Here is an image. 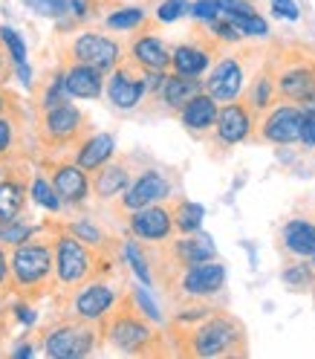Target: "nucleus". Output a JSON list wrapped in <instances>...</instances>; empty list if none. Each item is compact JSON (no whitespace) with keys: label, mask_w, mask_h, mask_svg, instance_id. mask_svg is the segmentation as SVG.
Masks as SVG:
<instances>
[{"label":"nucleus","mask_w":315,"mask_h":359,"mask_svg":"<svg viewBox=\"0 0 315 359\" xmlns=\"http://www.w3.org/2000/svg\"><path fill=\"white\" fill-rule=\"evenodd\" d=\"M272 9L278 18H289V20L298 18V6L292 4V0H272Z\"/></svg>","instance_id":"37998d69"},{"label":"nucleus","mask_w":315,"mask_h":359,"mask_svg":"<svg viewBox=\"0 0 315 359\" xmlns=\"http://www.w3.org/2000/svg\"><path fill=\"white\" fill-rule=\"evenodd\" d=\"M200 81L194 79V76H179V73H174V76H162V81H160V96H162V102L168 104V107H174V110H183L197 93H200Z\"/></svg>","instance_id":"a211bd4d"},{"label":"nucleus","mask_w":315,"mask_h":359,"mask_svg":"<svg viewBox=\"0 0 315 359\" xmlns=\"http://www.w3.org/2000/svg\"><path fill=\"white\" fill-rule=\"evenodd\" d=\"M243 90V67L237 58H223L206 81V93L217 102H234Z\"/></svg>","instance_id":"9d476101"},{"label":"nucleus","mask_w":315,"mask_h":359,"mask_svg":"<svg viewBox=\"0 0 315 359\" xmlns=\"http://www.w3.org/2000/svg\"><path fill=\"white\" fill-rule=\"evenodd\" d=\"M125 258H127V264L133 266V273L139 276V281L142 284H150V269H148V261H145V255H142V250L133 241H127L125 243Z\"/></svg>","instance_id":"473e14b6"},{"label":"nucleus","mask_w":315,"mask_h":359,"mask_svg":"<svg viewBox=\"0 0 315 359\" xmlns=\"http://www.w3.org/2000/svg\"><path fill=\"white\" fill-rule=\"evenodd\" d=\"M188 0H162L160 9H156V18L162 20V24H174V20H179L183 15H188Z\"/></svg>","instance_id":"72a5a7b5"},{"label":"nucleus","mask_w":315,"mask_h":359,"mask_svg":"<svg viewBox=\"0 0 315 359\" xmlns=\"http://www.w3.org/2000/svg\"><path fill=\"white\" fill-rule=\"evenodd\" d=\"M133 58L148 73H165L171 67V53L156 35H142L133 41Z\"/></svg>","instance_id":"dca6fc26"},{"label":"nucleus","mask_w":315,"mask_h":359,"mask_svg":"<svg viewBox=\"0 0 315 359\" xmlns=\"http://www.w3.org/2000/svg\"><path fill=\"white\" fill-rule=\"evenodd\" d=\"M174 255L179 258L183 266H191V264H200V261H211L214 258V243L209 235H186L183 241L174 243Z\"/></svg>","instance_id":"5701e85b"},{"label":"nucleus","mask_w":315,"mask_h":359,"mask_svg":"<svg viewBox=\"0 0 315 359\" xmlns=\"http://www.w3.org/2000/svg\"><path fill=\"white\" fill-rule=\"evenodd\" d=\"M223 15H226L243 35H266L269 32L266 20L258 18V12H252V15H246V12H223Z\"/></svg>","instance_id":"7c9ffc66"},{"label":"nucleus","mask_w":315,"mask_h":359,"mask_svg":"<svg viewBox=\"0 0 315 359\" xmlns=\"http://www.w3.org/2000/svg\"><path fill=\"white\" fill-rule=\"evenodd\" d=\"M284 243L292 255L301 258L315 255V226L307 220H289L284 226Z\"/></svg>","instance_id":"b1692460"},{"label":"nucleus","mask_w":315,"mask_h":359,"mask_svg":"<svg viewBox=\"0 0 315 359\" xmlns=\"http://www.w3.org/2000/svg\"><path fill=\"white\" fill-rule=\"evenodd\" d=\"M15 356H32V348H29V345H27V348H18Z\"/></svg>","instance_id":"de8ad7c7"},{"label":"nucleus","mask_w":315,"mask_h":359,"mask_svg":"<svg viewBox=\"0 0 315 359\" xmlns=\"http://www.w3.org/2000/svg\"><path fill=\"white\" fill-rule=\"evenodd\" d=\"M304 119H301V142L307 148L315 145V114H307V110H301Z\"/></svg>","instance_id":"a19ab883"},{"label":"nucleus","mask_w":315,"mask_h":359,"mask_svg":"<svg viewBox=\"0 0 315 359\" xmlns=\"http://www.w3.org/2000/svg\"><path fill=\"white\" fill-rule=\"evenodd\" d=\"M272 90H275V84L269 81L266 76H260V79L255 81V87H252V104H255L258 110L269 107V102H272Z\"/></svg>","instance_id":"c9c22d12"},{"label":"nucleus","mask_w":315,"mask_h":359,"mask_svg":"<svg viewBox=\"0 0 315 359\" xmlns=\"http://www.w3.org/2000/svg\"><path fill=\"white\" fill-rule=\"evenodd\" d=\"M0 38H4V43L9 47V53H12V61H15V67H18V76L24 79V81H29L27 47H24V41H20V35H18L15 29H9V27H0Z\"/></svg>","instance_id":"c85d7f7f"},{"label":"nucleus","mask_w":315,"mask_h":359,"mask_svg":"<svg viewBox=\"0 0 315 359\" xmlns=\"http://www.w3.org/2000/svg\"><path fill=\"white\" fill-rule=\"evenodd\" d=\"M226 284V266L217 264V261H200L186 266V276H183V293L200 299V296H211L217 290Z\"/></svg>","instance_id":"0eeeda50"},{"label":"nucleus","mask_w":315,"mask_h":359,"mask_svg":"<svg viewBox=\"0 0 315 359\" xmlns=\"http://www.w3.org/2000/svg\"><path fill=\"white\" fill-rule=\"evenodd\" d=\"M0 114H4V96H0Z\"/></svg>","instance_id":"09e8293b"},{"label":"nucleus","mask_w":315,"mask_h":359,"mask_svg":"<svg viewBox=\"0 0 315 359\" xmlns=\"http://www.w3.org/2000/svg\"><path fill=\"white\" fill-rule=\"evenodd\" d=\"M153 339L150 327L139 316H119L110 325V342L122 351H139Z\"/></svg>","instance_id":"4468645a"},{"label":"nucleus","mask_w":315,"mask_h":359,"mask_svg":"<svg viewBox=\"0 0 315 359\" xmlns=\"http://www.w3.org/2000/svg\"><path fill=\"white\" fill-rule=\"evenodd\" d=\"M66 96L73 99H99L102 96V87H104V79H102V70L90 64H76L66 70V76L61 79Z\"/></svg>","instance_id":"ddd939ff"},{"label":"nucleus","mask_w":315,"mask_h":359,"mask_svg":"<svg viewBox=\"0 0 315 359\" xmlns=\"http://www.w3.org/2000/svg\"><path fill=\"white\" fill-rule=\"evenodd\" d=\"M78 128H81V114L73 104L61 102L47 114V133L52 140H70V137H76Z\"/></svg>","instance_id":"4be33fe9"},{"label":"nucleus","mask_w":315,"mask_h":359,"mask_svg":"<svg viewBox=\"0 0 315 359\" xmlns=\"http://www.w3.org/2000/svg\"><path fill=\"white\" fill-rule=\"evenodd\" d=\"M24 200H27L24 186L12 183V180H4V183H0V226H6V223H12L20 215Z\"/></svg>","instance_id":"a878e982"},{"label":"nucleus","mask_w":315,"mask_h":359,"mask_svg":"<svg viewBox=\"0 0 315 359\" xmlns=\"http://www.w3.org/2000/svg\"><path fill=\"white\" fill-rule=\"evenodd\" d=\"M136 304H139V310H142V316H148L150 322H160V310H156V304L150 302V296L148 293H136Z\"/></svg>","instance_id":"79ce46f5"},{"label":"nucleus","mask_w":315,"mask_h":359,"mask_svg":"<svg viewBox=\"0 0 315 359\" xmlns=\"http://www.w3.org/2000/svg\"><path fill=\"white\" fill-rule=\"evenodd\" d=\"M9 273H12V269H9V261H6L4 250H0V284H4V281L9 278Z\"/></svg>","instance_id":"49530a36"},{"label":"nucleus","mask_w":315,"mask_h":359,"mask_svg":"<svg viewBox=\"0 0 315 359\" xmlns=\"http://www.w3.org/2000/svg\"><path fill=\"white\" fill-rule=\"evenodd\" d=\"M52 273V255L43 243H18L12 258V276L20 287H38Z\"/></svg>","instance_id":"f03ea898"},{"label":"nucleus","mask_w":315,"mask_h":359,"mask_svg":"<svg viewBox=\"0 0 315 359\" xmlns=\"http://www.w3.org/2000/svg\"><path fill=\"white\" fill-rule=\"evenodd\" d=\"M113 151H116L113 137H110V133H96L93 140H87V142L81 145L78 160H76V163H78L84 171H96V168H102V165H107V163H110V156H113Z\"/></svg>","instance_id":"412c9836"},{"label":"nucleus","mask_w":315,"mask_h":359,"mask_svg":"<svg viewBox=\"0 0 315 359\" xmlns=\"http://www.w3.org/2000/svg\"><path fill=\"white\" fill-rule=\"evenodd\" d=\"M145 20V12L136 9V6H127V9H119L107 18V27L110 29H133V27H139Z\"/></svg>","instance_id":"2f4dec72"},{"label":"nucleus","mask_w":315,"mask_h":359,"mask_svg":"<svg viewBox=\"0 0 315 359\" xmlns=\"http://www.w3.org/2000/svg\"><path fill=\"white\" fill-rule=\"evenodd\" d=\"M113 299H116V293L107 284H90V287L81 290L78 299H76V313L84 322H96V319L104 316L110 307H113Z\"/></svg>","instance_id":"2eb2a0df"},{"label":"nucleus","mask_w":315,"mask_h":359,"mask_svg":"<svg viewBox=\"0 0 315 359\" xmlns=\"http://www.w3.org/2000/svg\"><path fill=\"white\" fill-rule=\"evenodd\" d=\"M32 200H38V203L43 209H50V212H58L61 209V194H58L55 183L50 186V180H43V177H35L32 180Z\"/></svg>","instance_id":"c756f323"},{"label":"nucleus","mask_w":315,"mask_h":359,"mask_svg":"<svg viewBox=\"0 0 315 359\" xmlns=\"http://www.w3.org/2000/svg\"><path fill=\"white\" fill-rule=\"evenodd\" d=\"M35 4L41 9H47V12H61L64 9V0H35Z\"/></svg>","instance_id":"a18cd8bd"},{"label":"nucleus","mask_w":315,"mask_h":359,"mask_svg":"<svg viewBox=\"0 0 315 359\" xmlns=\"http://www.w3.org/2000/svg\"><path fill=\"white\" fill-rule=\"evenodd\" d=\"M209 27H211V32L217 35V38H223V41H229V43H234V41H240L243 38V32L232 24V20L226 18V15H220V18H214V20H209Z\"/></svg>","instance_id":"f704fd0d"},{"label":"nucleus","mask_w":315,"mask_h":359,"mask_svg":"<svg viewBox=\"0 0 315 359\" xmlns=\"http://www.w3.org/2000/svg\"><path fill=\"white\" fill-rule=\"evenodd\" d=\"M209 61H211V55L202 47H194V43H183V47H176L171 53V67L179 76H194L197 79L209 67Z\"/></svg>","instance_id":"393cba45"},{"label":"nucleus","mask_w":315,"mask_h":359,"mask_svg":"<svg viewBox=\"0 0 315 359\" xmlns=\"http://www.w3.org/2000/svg\"><path fill=\"white\" fill-rule=\"evenodd\" d=\"M125 186H127V168L122 165H102V171L96 174V194L104 200L125 191Z\"/></svg>","instance_id":"bb28decb"},{"label":"nucleus","mask_w":315,"mask_h":359,"mask_svg":"<svg viewBox=\"0 0 315 359\" xmlns=\"http://www.w3.org/2000/svg\"><path fill=\"white\" fill-rule=\"evenodd\" d=\"M6 226H9V223H6ZM29 232H32V226H27V223H15V226H9V229H0V241L18 246V243H24L29 238Z\"/></svg>","instance_id":"4c0bfd02"},{"label":"nucleus","mask_w":315,"mask_h":359,"mask_svg":"<svg viewBox=\"0 0 315 359\" xmlns=\"http://www.w3.org/2000/svg\"><path fill=\"white\" fill-rule=\"evenodd\" d=\"M55 266H58V278L64 284H78L90 273V255L84 250V243L73 235H64L55 243Z\"/></svg>","instance_id":"7ed1b4c3"},{"label":"nucleus","mask_w":315,"mask_h":359,"mask_svg":"<svg viewBox=\"0 0 315 359\" xmlns=\"http://www.w3.org/2000/svg\"><path fill=\"white\" fill-rule=\"evenodd\" d=\"M73 235L84 243H99L102 241V232L96 226H90V220H76L73 223Z\"/></svg>","instance_id":"ea45409f"},{"label":"nucleus","mask_w":315,"mask_h":359,"mask_svg":"<svg viewBox=\"0 0 315 359\" xmlns=\"http://www.w3.org/2000/svg\"><path fill=\"white\" fill-rule=\"evenodd\" d=\"M252 130V116H249V107L240 104V102H229L226 107L220 110L217 116V137L220 142L226 145H237L249 137Z\"/></svg>","instance_id":"9b49d317"},{"label":"nucleus","mask_w":315,"mask_h":359,"mask_svg":"<svg viewBox=\"0 0 315 359\" xmlns=\"http://www.w3.org/2000/svg\"><path fill=\"white\" fill-rule=\"evenodd\" d=\"M145 90H148V87H145V79L130 76L127 70H116L113 76H110L107 96H110V102H113L116 107L130 110V107H136V102L142 99Z\"/></svg>","instance_id":"f3484780"},{"label":"nucleus","mask_w":315,"mask_h":359,"mask_svg":"<svg viewBox=\"0 0 315 359\" xmlns=\"http://www.w3.org/2000/svg\"><path fill=\"white\" fill-rule=\"evenodd\" d=\"M174 212L162 206H145L130 215V232L142 241H165L174 232Z\"/></svg>","instance_id":"6e6552de"},{"label":"nucleus","mask_w":315,"mask_h":359,"mask_svg":"<svg viewBox=\"0 0 315 359\" xmlns=\"http://www.w3.org/2000/svg\"><path fill=\"white\" fill-rule=\"evenodd\" d=\"M312 261H315V255H312Z\"/></svg>","instance_id":"8fccbe9b"},{"label":"nucleus","mask_w":315,"mask_h":359,"mask_svg":"<svg viewBox=\"0 0 315 359\" xmlns=\"http://www.w3.org/2000/svg\"><path fill=\"white\" fill-rule=\"evenodd\" d=\"M278 90L284 99L292 102H304L315 93V64L301 61V64H292L278 76Z\"/></svg>","instance_id":"f8f14e48"},{"label":"nucleus","mask_w":315,"mask_h":359,"mask_svg":"<svg viewBox=\"0 0 315 359\" xmlns=\"http://www.w3.org/2000/svg\"><path fill=\"white\" fill-rule=\"evenodd\" d=\"M202 206L200 203H191V200H183L176 209H174V226L183 232V235H191V232H200V223H202Z\"/></svg>","instance_id":"cd10ccee"},{"label":"nucleus","mask_w":315,"mask_h":359,"mask_svg":"<svg viewBox=\"0 0 315 359\" xmlns=\"http://www.w3.org/2000/svg\"><path fill=\"white\" fill-rule=\"evenodd\" d=\"M93 342H96L93 330L78 327V325H64L47 336V353L55 359H78L90 353Z\"/></svg>","instance_id":"39448f33"},{"label":"nucleus","mask_w":315,"mask_h":359,"mask_svg":"<svg viewBox=\"0 0 315 359\" xmlns=\"http://www.w3.org/2000/svg\"><path fill=\"white\" fill-rule=\"evenodd\" d=\"M301 119L304 114L298 107L281 104L263 122V140L275 142V145H289V142H301Z\"/></svg>","instance_id":"423d86ee"},{"label":"nucleus","mask_w":315,"mask_h":359,"mask_svg":"<svg viewBox=\"0 0 315 359\" xmlns=\"http://www.w3.org/2000/svg\"><path fill=\"white\" fill-rule=\"evenodd\" d=\"M52 183L61 194L64 203H81V200L87 197L90 191V183H87V174L84 168L76 163V165H61L55 168V177H52Z\"/></svg>","instance_id":"aec40b11"},{"label":"nucleus","mask_w":315,"mask_h":359,"mask_svg":"<svg viewBox=\"0 0 315 359\" xmlns=\"http://www.w3.org/2000/svg\"><path fill=\"white\" fill-rule=\"evenodd\" d=\"M240 336L243 330L237 322L226 316H214L191 333V348L197 356H223L240 342Z\"/></svg>","instance_id":"f257e3e1"},{"label":"nucleus","mask_w":315,"mask_h":359,"mask_svg":"<svg viewBox=\"0 0 315 359\" xmlns=\"http://www.w3.org/2000/svg\"><path fill=\"white\" fill-rule=\"evenodd\" d=\"M12 137H15V128H12V122H9L6 116H0V154L9 151Z\"/></svg>","instance_id":"c03bdc74"},{"label":"nucleus","mask_w":315,"mask_h":359,"mask_svg":"<svg viewBox=\"0 0 315 359\" xmlns=\"http://www.w3.org/2000/svg\"><path fill=\"white\" fill-rule=\"evenodd\" d=\"M191 12L200 20H214V18H220L223 12H226V6H223V0H197V4L191 6Z\"/></svg>","instance_id":"e433bc0d"},{"label":"nucleus","mask_w":315,"mask_h":359,"mask_svg":"<svg viewBox=\"0 0 315 359\" xmlns=\"http://www.w3.org/2000/svg\"><path fill=\"white\" fill-rule=\"evenodd\" d=\"M179 116H183V125L188 130H206V128L217 125V116H220L217 99L209 93H197L183 110H179Z\"/></svg>","instance_id":"6ab92c4d"},{"label":"nucleus","mask_w":315,"mask_h":359,"mask_svg":"<svg viewBox=\"0 0 315 359\" xmlns=\"http://www.w3.org/2000/svg\"><path fill=\"white\" fill-rule=\"evenodd\" d=\"M168 194H171V183H168V180L160 171H145V174H139L136 183L127 189L122 203H125V209L136 212V209L160 203V200H165Z\"/></svg>","instance_id":"1a4fd4ad"},{"label":"nucleus","mask_w":315,"mask_h":359,"mask_svg":"<svg viewBox=\"0 0 315 359\" xmlns=\"http://www.w3.org/2000/svg\"><path fill=\"white\" fill-rule=\"evenodd\" d=\"M73 53L81 64H90V67H96V70L107 73V70H113L116 61H119V43L99 35V32H84L76 41Z\"/></svg>","instance_id":"20e7f679"},{"label":"nucleus","mask_w":315,"mask_h":359,"mask_svg":"<svg viewBox=\"0 0 315 359\" xmlns=\"http://www.w3.org/2000/svg\"><path fill=\"white\" fill-rule=\"evenodd\" d=\"M284 281H286L289 287H304V284L312 281V273H309V266L298 264V266H289V269H286V273H284Z\"/></svg>","instance_id":"58836bf2"}]
</instances>
